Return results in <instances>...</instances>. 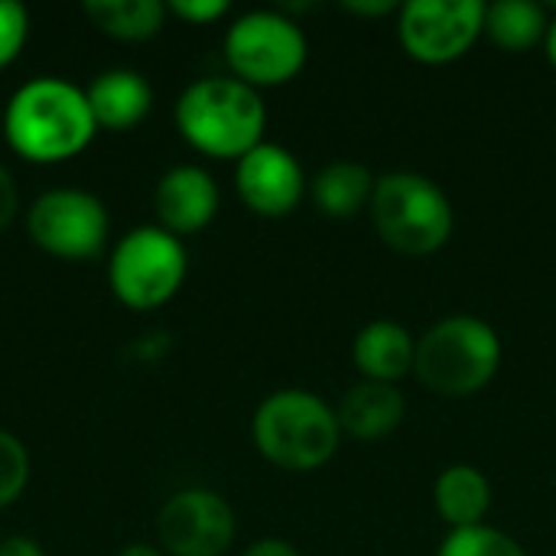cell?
Listing matches in <instances>:
<instances>
[{
    "mask_svg": "<svg viewBox=\"0 0 556 556\" xmlns=\"http://www.w3.org/2000/svg\"><path fill=\"white\" fill-rule=\"evenodd\" d=\"M26 482H29V450L16 433L0 430V508H10L23 495Z\"/></svg>",
    "mask_w": 556,
    "mask_h": 556,
    "instance_id": "obj_21",
    "label": "cell"
},
{
    "mask_svg": "<svg viewBox=\"0 0 556 556\" xmlns=\"http://www.w3.org/2000/svg\"><path fill=\"white\" fill-rule=\"evenodd\" d=\"M485 33V3L479 0H410L401 7V46L427 65H446L469 52Z\"/></svg>",
    "mask_w": 556,
    "mask_h": 556,
    "instance_id": "obj_9",
    "label": "cell"
},
{
    "mask_svg": "<svg viewBox=\"0 0 556 556\" xmlns=\"http://www.w3.org/2000/svg\"><path fill=\"white\" fill-rule=\"evenodd\" d=\"M544 46H547V59L556 65V20H551V29H547V39H544Z\"/></svg>",
    "mask_w": 556,
    "mask_h": 556,
    "instance_id": "obj_29",
    "label": "cell"
},
{
    "mask_svg": "<svg viewBox=\"0 0 556 556\" xmlns=\"http://www.w3.org/2000/svg\"><path fill=\"white\" fill-rule=\"evenodd\" d=\"M85 13L101 33L137 42L156 36L169 10L163 0H88Z\"/></svg>",
    "mask_w": 556,
    "mask_h": 556,
    "instance_id": "obj_19",
    "label": "cell"
},
{
    "mask_svg": "<svg viewBox=\"0 0 556 556\" xmlns=\"http://www.w3.org/2000/svg\"><path fill=\"white\" fill-rule=\"evenodd\" d=\"M29 39V10L16 0H0V68H7Z\"/></svg>",
    "mask_w": 556,
    "mask_h": 556,
    "instance_id": "obj_22",
    "label": "cell"
},
{
    "mask_svg": "<svg viewBox=\"0 0 556 556\" xmlns=\"http://www.w3.org/2000/svg\"><path fill=\"white\" fill-rule=\"evenodd\" d=\"M257 453L287 472L323 469L342 440L336 407L303 388H283L264 397L251 420Z\"/></svg>",
    "mask_w": 556,
    "mask_h": 556,
    "instance_id": "obj_3",
    "label": "cell"
},
{
    "mask_svg": "<svg viewBox=\"0 0 556 556\" xmlns=\"http://www.w3.org/2000/svg\"><path fill=\"white\" fill-rule=\"evenodd\" d=\"M88 108L94 114V124L104 130H130L137 127L150 108H153V85L143 72L117 65L98 72L85 88Z\"/></svg>",
    "mask_w": 556,
    "mask_h": 556,
    "instance_id": "obj_13",
    "label": "cell"
},
{
    "mask_svg": "<svg viewBox=\"0 0 556 556\" xmlns=\"http://www.w3.org/2000/svg\"><path fill=\"white\" fill-rule=\"evenodd\" d=\"M16 212H20V189L13 173L0 163V231L16 218Z\"/></svg>",
    "mask_w": 556,
    "mask_h": 556,
    "instance_id": "obj_24",
    "label": "cell"
},
{
    "mask_svg": "<svg viewBox=\"0 0 556 556\" xmlns=\"http://www.w3.org/2000/svg\"><path fill=\"white\" fill-rule=\"evenodd\" d=\"M502 365L498 332L469 313H456L430 326L417 339L414 375L440 397H472L479 394Z\"/></svg>",
    "mask_w": 556,
    "mask_h": 556,
    "instance_id": "obj_4",
    "label": "cell"
},
{
    "mask_svg": "<svg viewBox=\"0 0 556 556\" xmlns=\"http://www.w3.org/2000/svg\"><path fill=\"white\" fill-rule=\"evenodd\" d=\"M0 556H46V554H42V547H39L33 538L16 534V538L0 541Z\"/></svg>",
    "mask_w": 556,
    "mask_h": 556,
    "instance_id": "obj_27",
    "label": "cell"
},
{
    "mask_svg": "<svg viewBox=\"0 0 556 556\" xmlns=\"http://www.w3.org/2000/svg\"><path fill=\"white\" fill-rule=\"evenodd\" d=\"M235 189L251 212L264 218H283L300 205L306 192V176L300 160L287 147L264 140L238 160Z\"/></svg>",
    "mask_w": 556,
    "mask_h": 556,
    "instance_id": "obj_11",
    "label": "cell"
},
{
    "mask_svg": "<svg viewBox=\"0 0 556 556\" xmlns=\"http://www.w3.org/2000/svg\"><path fill=\"white\" fill-rule=\"evenodd\" d=\"M173 117L186 143L215 160H241L264 143L267 127L261 91L235 75H208L186 85Z\"/></svg>",
    "mask_w": 556,
    "mask_h": 556,
    "instance_id": "obj_2",
    "label": "cell"
},
{
    "mask_svg": "<svg viewBox=\"0 0 556 556\" xmlns=\"http://www.w3.org/2000/svg\"><path fill=\"white\" fill-rule=\"evenodd\" d=\"M166 10L186 23H212L228 13V3L225 0H169Z\"/></svg>",
    "mask_w": 556,
    "mask_h": 556,
    "instance_id": "obj_23",
    "label": "cell"
},
{
    "mask_svg": "<svg viewBox=\"0 0 556 556\" xmlns=\"http://www.w3.org/2000/svg\"><path fill=\"white\" fill-rule=\"evenodd\" d=\"M218 202H222V192H218L215 176L195 163L169 166L153 189L156 225L176 238L202 231L218 215Z\"/></svg>",
    "mask_w": 556,
    "mask_h": 556,
    "instance_id": "obj_12",
    "label": "cell"
},
{
    "mask_svg": "<svg viewBox=\"0 0 556 556\" xmlns=\"http://www.w3.org/2000/svg\"><path fill=\"white\" fill-rule=\"evenodd\" d=\"M375 176L368 173V166L355 163V160H336L329 166H323L313 182H309V195L316 202V208L329 218H352L362 208L371 205L375 195Z\"/></svg>",
    "mask_w": 556,
    "mask_h": 556,
    "instance_id": "obj_17",
    "label": "cell"
},
{
    "mask_svg": "<svg viewBox=\"0 0 556 556\" xmlns=\"http://www.w3.org/2000/svg\"><path fill=\"white\" fill-rule=\"evenodd\" d=\"M433 505H437L440 518L450 525V531L476 528L489 515L492 485L476 466L456 463L440 472V479L433 485Z\"/></svg>",
    "mask_w": 556,
    "mask_h": 556,
    "instance_id": "obj_16",
    "label": "cell"
},
{
    "mask_svg": "<svg viewBox=\"0 0 556 556\" xmlns=\"http://www.w3.org/2000/svg\"><path fill=\"white\" fill-rule=\"evenodd\" d=\"M98 134L85 88L62 75L23 81L3 108V137L29 163H65Z\"/></svg>",
    "mask_w": 556,
    "mask_h": 556,
    "instance_id": "obj_1",
    "label": "cell"
},
{
    "mask_svg": "<svg viewBox=\"0 0 556 556\" xmlns=\"http://www.w3.org/2000/svg\"><path fill=\"white\" fill-rule=\"evenodd\" d=\"M414 355H417V339L401 323L391 319L368 323L352 342V358L365 381L397 384L404 375L414 371Z\"/></svg>",
    "mask_w": 556,
    "mask_h": 556,
    "instance_id": "obj_15",
    "label": "cell"
},
{
    "mask_svg": "<svg viewBox=\"0 0 556 556\" xmlns=\"http://www.w3.org/2000/svg\"><path fill=\"white\" fill-rule=\"evenodd\" d=\"M547 10L534 0H498L485 7V33L508 52H525L547 39Z\"/></svg>",
    "mask_w": 556,
    "mask_h": 556,
    "instance_id": "obj_18",
    "label": "cell"
},
{
    "mask_svg": "<svg viewBox=\"0 0 556 556\" xmlns=\"http://www.w3.org/2000/svg\"><path fill=\"white\" fill-rule=\"evenodd\" d=\"M306 33L283 10L241 13L225 33V62L231 75L251 88H274L300 75L306 65Z\"/></svg>",
    "mask_w": 556,
    "mask_h": 556,
    "instance_id": "obj_7",
    "label": "cell"
},
{
    "mask_svg": "<svg viewBox=\"0 0 556 556\" xmlns=\"http://www.w3.org/2000/svg\"><path fill=\"white\" fill-rule=\"evenodd\" d=\"M26 231L52 257L91 261L108 244L111 218H108V205L94 192L75 186H55L29 202Z\"/></svg>",
    "mask_w": 556,
    "mask_h": 556,
    "instance_id": "obj_8",
    "label": "cell"
},
{
    "mask_svg": "<svg viewBox=\"0 0 556 556\" xmlns=\"http://www.w3.org/2000/svg\"><path fill=\"white\" fill-rule=\"evenodd\" d=\"M371 222L381 241L407 257H427L440 251L453 235V202L424 173H388L375 182Z\"/></svg>",
    "mask_w": 556,
    "mask_h": 556,
    "instance_id": "obj_5",
    "label": "cell"
},
{
    "mask_svg": "<svg viewBox=\"0 0 556 556\" xmlns=\"http://www.w3.org/2000/svg\"><path fill=\"white\" fill-rule=\"evenodd\" d=\"M342 7L349 13H358V16H388V13L401 10L397 0H345Z\"/></svg>",
    "mask_w": 556,
    "mask_h": 556,
    "instance_id": "obj_26",
    "label": "cell"
},
{
    "mask_svg": "<svg viewBox=\"0 0 556 556\" xmlns=\"http://www.w3.org/2000/svg\"><path fill=\"white\" fill-rule=\"evenodd\" d=\"M241 556H303L290 541L283 538H264V541H254Z\"/></svg>",
    "mask_w": 556,
    "mask_h": 556,
    "instance_id": "obj_25",
    "label": "cell"
},
{
    "mask_svg": "<svg viewBox=\"0 0 556 556\" xmlns=\"http://www.w3.org/2000/svg\"><path fill=\"white\" fill-rule=\"evenodd\" d=\"M404 394L397 384H381V381H358L352 391L336 407L342 433L362 443H375L391 437L401 420H404Z\"/></svg>",
    "mask_w": 556,
    "mask_h": 556,
    "instance_id": "obj_14",
    "label": "cell"
},
{
    "mask_svg": "<svg viewBox=\"0 0 556 556\" xmlns=\"http://www.w3.org/2000/svg\"><path fill=\"white\" fill-rule=\"evenodd\" d=\"M235 531L231 505L212 489H182L156 515V541L169 556H222Z\"/></svg>",
    "mask_w": 556,
    "mask_h": 556,
    "instance_id": "obj_10",
    "label": "cell"
},
{
    "mask_svg": "<svg viewBox=\"0 0 556 556\" xmlns=\"http://www.w3.org/2000/svg\"><path fill=\"white\" fill-rule=\"evenodd\" d=\"M117 556H163L160 547H150V544H127Z\"/></svg>",
    "mask_w": 556,
    "mask_h": 556,
    "instance_id": "obj_28",
    "label": "cell"
},
{
    "mask_svg": "<svg viewBox=\"0 0 556 556\" xmlns=\"http://www.w3.org/2000/svg\"><path fill=\"white\" fill-rule=\"evenodd\" d=\"M189 270L182 238L160 225H137L117 238L108 257L111 293L130 309H156L169 303Z\"/></svg>",
    "mask_w": 556,
    "mask_h": 556,
    "instance_id": "obj_6",
    "label": "cell"
},
{
    "mask_svg": "<svg viewBox=\"0 0 556 556\" xmlns=\"http://www.w3.org/2000/svg\"><path fill=\"white\" fill-rule=\"evenodd\" d=\"M437 556H528L525 547L489 525H476V528H463V531H450L446 541L440 544Z\"/></svg>",
    "mask_w": 556,
    "mask_h": 556,
    "instance_id": "obj_20",
    "label": "cell"
}]
</instances>
